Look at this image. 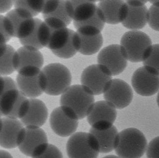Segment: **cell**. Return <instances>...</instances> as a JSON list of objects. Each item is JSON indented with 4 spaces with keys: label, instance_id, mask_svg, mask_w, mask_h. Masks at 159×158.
Segmentation results:
<instances>
[{
    "label": "cell",
    "instance_id": "cell-13",
    "mask_svg": "<svg viewBox=\"0 0 159 158\" xmlns=\"http://www.w3.org/2000/svg\"><path fill=\"white\" fill-rule=\"evenodd\" d=\"M132 85L139 95L153 96L159 91V74L146 67L139 68L133 75Z\"/></svg>",
    "mask_w": 159,
    "mask_h": 158
},
{
    "label": "cell",
    "instance_id": "cell-24",
    "mask_svg": "<svg viewBox=\"0 0 159 158\" xmlns=\"http://www.w3.org/2000/svg\"><path fill=\"white\" fill-rule=\"evenodd\" d=\"M16 50L11 46L0 43V73L2 76L9 75L16 71Z\"/></svg>",
    "mask_w": 159,
    "mask_h": 158
},
{
    "label": "cell",
    "instance_id": "cell-33",
    "mask_svg": "<svg viewBox=\"0 0 159 158\" xmlns=\"http://www.w3.org/2000/svg\"><path fill=\"white\" fill-rule=\"evenodd\" d=\"M148 158H159V136L149 143L146 151Z\"/></svg>",
    "mask_w": 159,
    "mask_h": 158
},
{
    "label": "cell",
    "instance_id": "cell-21",
    "mask_svg": "<svg viewBox=\"0 0 159 158\" xmlns=\"http://www.w3.org/2000/svg\"><path fill=\"white\" fill-rule=\"evenodd\" d=\"M43 64L44 58L39 50L23 46L16 51L15 68L17 72L26 68L37 67L41 69Z\"/></svg>",
    "mask_w": 159,
    "mask_h": 158
},
{
    "label": "cell",
    "instance_id": "cell-23",
    "mask_svg": "<svg viewBox=\"0 0 159 158\" xmlns=\"http://www.w3.org/2000/svg\"><path fill=\"white\" fill-rule=\"evenodd\" d=\"M128 6V15L121 23L123 26L130 30H139L145 27L149 18V9L146 6Z\"/></svg>",
    "mask_w": 159,
    "mask_h": 158
},
{
    "label": "cell",
    "instance_id": "cell-2",
    "mask_svg": "<svg viewBox=\"0 0 159 158\" xmlns=\"http://www.w3.org/2000/svg\"><path fill=\"white\" fill-rule=\"evenodd\" d=\"M120 46L128 61L139 63L145 61L151 52L153 45L150 37L139 30H130L121 37Z\"/></svg>",
    "mask_w": 159,
    "mask_h": 158
},
{
    "label": "cell",
    "instance_id": "cell-1",
    "mask_svg": "<svg viewBox=\"0 0 159 158\" xmlns=\"http://www.w3.org/2000/svg\"><path fill=\"white\" fill-rule=\"evenodd\" d=\"M94 95L82 85L71 86L60 97V106L69 110L78 120L88 116L94 105Z\"/></svg>",
    "mask_w": 159,
    "mask_h": 158
},
{
    "label": "cell",
    "instance_id": "cell-30",
    "mask_svg": "<svg viewBox=\"0 0 159 158\" xmlns=\"http://www.w3.org/2000/svg\"><path fill=\"white\" fill-rule=\"evenodd\" d=\"M0 25H1V34H0V43H5L10 40L13 38L12 33L11 31L8 19L6 16L1 15L0 16Z\"/></svg>",
    "mask_w": 159,
    "mask_h": 158
},
{
    "label": "cell",
    "instance_id": "cell-5",
    "mask_svg": "<svg viewBox=\"0 0 159 158\" xmlns=\"http://www.w3.org/2000/svg\"><path fill=\"white\" fill-rule=\"evenodd\" d=\"M69 158H97L100 153L99 144L90 133L77 132L69 138L66 145Z\"/></svg>",
    "mask_w": 159,
    "mask_h": 158
},
{
    "label": "cell",
    "instance_id": "cell-3",
    "mask_svg": "<svg viewBox=\"0 0 159 158\" xmlns=\"http://www.w3.org/2000/svg\"><path fill=\"white\" fill-rule=\"evenodd\" d=\"M147 147L143 134L137 129L129 128L119 133V142L115 151L120 158H140Z\"/></svg>",
    "mask_w": 159,
    "mask_h": 158
},
{
    "label": "cell",
    "instance_id": "cell-31",
    "mask_svg": "<svg viewBox=\"0 0 159 158\" xmlns=\"http://www.w3.org/2000/svg\"><path fill=\"white\" fill-rule=\"evenodd\" d=\"M148 23L152 29L159 32V5H152L150 7Z\"/></svg>",
    "mask_w": 159,
    "mask_h": 158
},
{
    "label": "cell",
    "instance_id": "cell-40",
    "mask_svg": "<svg viewBox=\"0 0 159 158\" xmlns=\"http://www.w3.org/2000/svg\"><path fill=\"white\" fill-rule=\"evenodd\" d=\"M157 104L159 107V92L158 94V96H157Z\"/></svg>",
    "mask_w": 159,
    "mask_h": 158
},
{
    "label": "cell",
    "instance_id": "cell-38",
    "mask_svg": "<svg viewBox=\"0 0 159 158\" xmlns=\"http://www.w3.org/2000/svg\"><path fill=\"white\" fill-rule=\"evenodd\" d=\"M150 2L152 5H159V0H150Z\"/></svg>",
    "mask_w": 159,
    "mask_h": 158
},
{
    "label": "cell",
    "instance_id": "cell-37",
    "mask_svg": "<svg viewBox=\"0 0 159 158\" xmlns=\"http://www.w3.org/2000/svg\"><path fill=\"white\" fill-rule=\"evenodd\" d=\"M1 158H13L11 155L6 151L1 150Z\"/></svg>",
    "mask_w": 159,
    "mask_h": 158
},
{
    "label": "cell",
    "instance_id": "cell-28",
    "mask_svg": "<svg viewBox=\"0 0 159 158\" xmlns=\"http://www.w3.org/2000/svg\"><path fill=\"white\" fill-rule=\"evenodd\" d=\"M43 18H52L57 19L62 21L68 26L71 23L72 20L69 16L66 8V0H61L58 7L54 12L48 15H42Z\"/></svg>",
    "mask_w": 159,
    "mask_h": 158
},
{
    "label": "cell",
    "instance_id": "cell-8",
    "mask_svg": "<svg viewBox=\"0 0 159 158\" xmlns=\"http://www.w3.org/2000/svg\"><path fill=\"white\" fill-rule=\"evenodd\" d=\"M112 75L103 66L93 64L86 67L81 76V85L94 95L104 93L112 80Z\"/></svg>",
    "mask_w": 159,
    "mask_h": 158
},
{
    "label": "cell",
    "instance_id": "cell-35",
    "mask_svg": "<svg viewBox=\"0 0 159 158\" xmlns=\"http://www.w3.org/2000/svg\"><path fill=\"white\" fill-rule=\"evenodd\" d=\"M14 5V0H1L0 12L1 14L7 13L11 10Z\"/></svg>",
    "mask_w": 159,
    "mask_h": 158
},
{
    "label": "cell",
    "instance_id": "cell-12",
    "mask_svg": "<svg viewBox=\"0 0 159 158\" xmlns=\"http://www.w3.org/2000/svg\"><path fill=\"white\" fill-rule=\"evenodd\" d=\"M48 145L47 135L40 127H25V136L18 148L23 154L33 158L43 153Z\"/></svg>",
    "mask_w": 159,
    "mask_h": 158
},
{
    "label": "cell",
    "instance_id": "cell-27",
    "mask_svg": "<svg viewBox=\"0 0 159 158\" xmlns=\"http://www.w3.org/2000/svg\"><path fill=\"white\" fill-rule=\"evenodd\" d=\"M73 26L76 29L82 27L88 26V27L96 28L102 31L104 28L106 22L103 19V17L102 16L101 11H99L98 7L96 13L94 16L91 17V18L81 22L73 21Z\"/></svg>",
    "mask_w": 159,
    "mask_h": 158
},
{
    "label": "cell",
    "instance_id": "cell-29",
    "mask_svg": "<svg viewBox=\"0 0 159 158\" xmlns=\"http://www.w3.org/2000/svg\"><path fill=\"white\" fill-rule=\"evenodd\" d=\"M143 66L149 68L159 74V44L153 45L149 57L143 62Z\"/></svg>",
    "mask_w": 159,
    "mask_h": 158
},
{
    "label": "cell",
    "instance_id": "cell-18",
    "mask_svg": "<svg viewBox=\"0 0 159 158\" xmlns=\"http://www.w3.org/2000/svg\"><path fill=\"white\" fill-rule=\"evenodd\" d=\"M98 7L106 23L110 25L122 23L129 10L125 0H102L98 3Z\"/></svg>",
    "mask_w": 159,
    "mask_h": 158
},
{
    "label": "cell",
    "instance_id": "cell-17",
    "mask_svg": "<svg viewBox=\"0 0 159 158\" xmlns=\"http://www.w3.org/2000/svg\"><path fill=\"white\" fill-rule=\"evenodd\" d=\"M79 39V51L81 54L90 56L98 53L103 45L102 31L96 28L82 27L76 29Z\"/></svg>",
    "mask_w": 159,
    "mask_h": 158
},
{
    "label": "cell",
    "instance_id": "cell-10",
    "mask_svg": "<svg viewBox=\"0 0 159 158\" xmlns=\"http://www.w3.org/2000/svg\"><path fill=\"white\" fill-rule=\"evenodd\" d=\"M128 61L120 45L112 44L104 47L98 56V64L107 68L114 76L124 71Z\"/></svg>",
    "mask_w": 159,
    "mask_h": 158
},
{
    "label": "cell",
    "instance_id": "cell-6",
    "mask_svg": "<svg viewBox=\"0 0 159 158\" xmlns=\"http://www.w3.org/2000/svg\"><path fill=\"white\" fill-rule=\"evenodd\" d=\"M28 105L29 99L18 87L0 92V113L2 117L21 119L26 114Z\"/></svg>",
    "mask_w": 159,
    "mask_h": 158
},
{
    "label": "cell",
    "instance_id": "cell-14",
    "mask_svg": "<svg viewBox=\"0 0 159 158\" xmlns=\"http://www.w3.org/2000/svg\"><path fill=\"white\" fill-rule=\"evenodd\" d=\"M1 146L5 149H13L22 142L25 136V127L17 119H1Z\"/></svg>",
    "mask_w": 159,
    "mask_h": 158
},
{
    "label": "cell",
    "instance_id": "cell-20",
    "mask_svg": "<svg viewBox=\"0 0 159 158\" xmlns=\"http://www.w3.org/2000/svg\"><path fill=\"white\" fill-rule=\"evenodd\" d=\"M66 8L72 21L81 22L94 16L98 5L94 0H66Z\"/></svg>",
    "mask_w": 159,
    "mask_h": 158
},
{
    "label": "cell",
    "instance_id": "cell-34",
    "mask_svg": "<svg viewBox=\"0 0 159 158\" xmlns=\"http://www.w3.org/2000/svg\"><path fill=\"white\" fill-rule=\"evenodd\" d=\"M61 0H44L42 15H48L54 12L60 4Z\"/></svg>",
    "mask_w": 159,
    "mask_h": 158
},
{
    "label": "cell",
    "instance_id": "cell-26",
    "mask_svg": "<svg viewBox=\"0 0 159 158\" xmlns=\"http://www.w3.org/2000/svg\"><path fill=\"white\" fill-rule=\"evenodd\" d=\"M44 0H14V7L30 13L33 17L42 13Z\"/></svg>",
    "mask_w": 159,
    "mask_h": 158
},
{
    "label": "cell",
    "instance_id": "cell-4",
    "mask_svg": "<svg viewBox=\"0 0 159 158\" xmlns=\"http://www.w3.org/2000/svg\"><path fill=\"white\" fill-rule=\"evenodd\" d=\"M42 70L44 77V92L47 95L55 96L62 95L70 87L71 74L64 65L50 64Z\"/></svg>",
    "mask_w": 159,
    "mask_h": 158
},
{
    "label": "cell",
    "instance_id": "cell-22",
    "mask_svg": "<svg viewBox=\"0 0 159 158\" xmlns=\"http://www.w3.org/2000/svg\"><path fill=\"white\" fill-rule=\"evenodd\" d=\"M89 133L97 139L100 153H110L116 149L119 142V133L114 125L101 128L91 127Z\"/></svg>",
    "mask_w": 159,
    "mask_h": 158
},
{
    "label": "cell",
    "instance_id": "cell-25",
    "mask_svg": "<svg viewBox=\"0 0 159 158\" xmlns=\"http://www.w3.org/2000/svg\"><path fill=\"white\" fill-rule=\"evenodd\" d=\"M36 26L35 29L30 36L25 39H20V42L24 46L33 47L40 50L44 48L42 45V29L41 25L43 22L40 19L35 18Z\"/></svg>",
    "mask_w": 159,
    "mask_h": 158
},
{
    "label": "cell",
    "instance_id": "cell-16",
    "mask_svg": "<svg viewBox=\"0 0 159 158\" xmlns=\"http://www.w3.org/2000/svg\"><path fill=\"white\" fill-rule=\"evenodd\" d=\"M116 116V109L112 105L106 100L99 101L94 103L87 120L92 127L106 128L114 125Z\"/></svg>",
    "mask_w": 159,
    "mask_h": 158
},
{
    "label": "cell",
    "instance_id": "cell-39",
    "mask_svg": "<svg viewBox=\"0 0 159 158\" xmlns=\"http://www.w3.org/2000/svg\"><path fill=\"white\" fill-rule=\"evenodd\" d=\"M103 158H120V157H119V156H116L115 155H108L106 157H103Z\"/></svg>",
    "mask_w": 159,
    "mask_h": 158
},
{
    "label": "cell",
    "instance_id": "cell-41",
    "mask_svg": "<svg viewBox=\"0 0 159 158\" xmlns=\"http://www.w3.org/2000/svg\"><path fill=\"white\" fill-rule=\"evenodd\" d=\"M94 1L97 3V2H99L102 1V0H94Z\"/></svg>",
    "mask_w": 159,
    "mask_h": 158
},
{
    "label": "cell",
    "instance_id": "cell-15",
    "mask_svg": "<svg viewBox=\"0 0 159 158\" xmlns=\"http://www.w3.org/2000/svg\"><path fill=\"white\" fill-rule=\"evenodd\" d=\"M103 97L116 109H122L132 102L133 92L127 82L121 79H112L103 93Z\"/></svg>",
    "mask_w": 159,
    "mask_h": 158
},
{
    "label": "cell",
    "instance_id": "cell-32",
    "mask_svg": "<svg viewBox=\"0 0 159 158\" xmlns=\"http://www.w3.org/2000/svg\"><path fill=\"white\" fill-rule=\"evenodd\" d=\"M32 158H63V155L61 152L55 146L49 144L43 153Z\"/></svg>",
    "mask_w": 159,
    "mask_h": 158
},
{
    "label": "cell",
    "instance_id": "cell-36",
    "mask_svg": "<svg viewBox=\"0 0 159 158\" xmlns=\"http://www.w3.org/2000/svg\"><path fill=\"white\" fill-rule=\"evenodd\" d=\"M128 5L131 6H141L150 2V0H125Z\"/></svg>",
    "mask_w": 159,
    "mask_h": 158
},
{
    "label": "cell",
    "instance_id": "cell-19",
    "mask_svg": "<svg viewBox=\"0 0 159 158\" xmlns=\"http://www.w3.org/2000/svg\"><path fill=\"white\" fill-rule=\"evenodd\" d=\"M48 111L44 103L36 98L29 99V105L25 115L20 119L25 127H41L45 123Z\"/></svg>",
    "mask_w": 159,
    "mask_h": 158
},
{
    "label": "cell",
    "instance_id": "cell-11",
    "mask_svg": "<svg viewBox=\"0 0 159 158\" xmlns=\"http://www.w3.org/2000/svg\"><path fill=\"white\" fill-rule=\"evenodd\" d=\"M12 36L19 40L30 36L35 28V18L28 12L14 8L6 13Z\"/></svg>",
    "mask_w": 159,
    "mask_h": 158
},
{
    "label": "cell",
    "instance_id": "cell-7",
    "mask_svg": "<svg viewBox=\"0 0 159 158\" xmlns=\"http://www.w3.org/2000/svg\"><path fill=\"white\" fill-rule=\"evenodd\" d=\"M16 83L20 91L29 99L36 98L44 92V77L39 68H26L19 71Z\"/></svg>",
    "mask_w": 159,
    "mask_h": 158
},
{
    "label": "cell",
    "instance_id": "cell-9",
    "mask_svg": "<svg viewBox=\"0 0 159 158\" xmlns=\"http://www.w3.org/2000/svg\"><path fill=\"white\" fill-rule=\"evenodd\" d=\"M78 118L67 108L60 106L51 112L50 125L56 135L66 137L73 135L78 126Z\"/></svg>",
    "mask_w": 159,
    "mask_h": 158
}]
</instances>
